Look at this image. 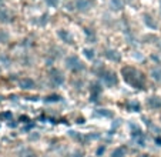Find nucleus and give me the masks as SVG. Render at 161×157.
<instances>
[{"label": "nucleus", "instance_id": "1", "mask_svg": "<svg viewBox=\"0 0 161 157\" xmlns=\"http://www.w3.org/2000/svg\"><path fill=\"white\" fill-rule=\"evenodd\" d=\"M121 74H123L124 82L127 84H130L131 87H134V89L144 87V76L137 69H134L131 66H127V67L121 69Z\"/></svg>", "mask_w": 161, "mask_h": 157}, {"label": "nucleus", "instance_id": "2", "mask_svg": "<svg viewBox=\"0 0 161 157\" xmlns=\"http://www.w3.org/2000/svg\"><path fill=\"white\" fill-rule=\"evenodd\" d=\"M100 77L103 80V83L107 86V87H113L116 84L119 83V80H117V74L111 72V70H106L103 69L100 72Z\"/></svg>", "mask_w": 161, "mask_h": 157}, {"label": "nucleus", "instance_id": "3", "mask_svg": "<svg viewBox=\"0 0 161 157\" xmlns=\"http://www.w3.org/2000/svg\"><path fill=\"white\" fill-rule=\"evenodd\" d=\"M66 67L71 72H80V70H84L86 66L83 65V61L77 57V56H70L66 59Z\"/></svg>", "mask_w": 161, "mask_h": 157}, {"label": "nucleus", "instance_id": "4", "mask_svg": "<svg viewBox=\"0 0 161 157\" xmlns=\"http://www.w3.org/2000/svg\"><path fill=\"white\" fill-rule=\"evenodd\" d=\"M74 5H76V9L80 12H89L90 9L94 7L96 0H76Z\"/></svg>", "mask_w": 161, "mask_h": 157}, {"label": "nucleus", "instance_id": "5", "mask_svg": "<svg viewBox=\"0 0 161 157\" xmlns=\"http://www.w3.org/2000/svg\"><path fill=\"white\" fill-rule=\"evenodd\" d=\"M50 77H52L53 83L57 84V86H60V84L64 83V76H63V73L60 72V70L52 69L50 70Z\"/></svg>", "mask_w": 161, "mask_h": 157}, {"label": "nucleus", "instance_id": "6", "mask_svg": "<svg viewBox=\"0 0 161 157\" xmlns=\"http://www.w3.org/2000/svg\"><path fill=\"white\" fill-rule=\"evenodd\" d=\"M106 59H109L110 61H114V63H119L121 61V54H120L117 50H113V49H109V50L104 51Z\"/></svg>", "mask_w": 161, "mask_h": 157}, {"label": "nucleus", "instance_id": "7", "mask_svg": "<svg viewBox=\"0 0 161 157\" xmlns=\"http://www.w3.org/2000/svg\"><path fill=\"white\" fill-rule=\"evenodd\" d=\"M0 23H10V14L5 7L3 0H0Z\"/></svg>", "mask_w": 161, "mask_h": 157}, {"label": "nucleus", "instance_id": "8", "mask_svg": "<svg viewBox=\"0 0 161 157\" xmlns=\"http://www.w3.org/2000/svg\"><path fill=\"white\" fill-rule=\"evenodd\" d=\"M147 106L150 109H161V96H151L147 99Z\"/></svg>", "mask_w": 161, "mask_h": 157}, {"label": "nucleus", "instance_id": "9", "mask_svg": "<svg viewBox=\"0 0 161 157\" xmlns=\"http://www.w3.org/2000/svg\"><path fill=\"white\" fill-rule=\"evenodd\" d=\"M57 34H59V37H60L64 43H69V44H73V43H74L73 42V36H71L67 30H64V29H60V30L57 32Z\"/></svg>", "mask_w": 161, "mask_h": 157}, {"label": "nucleus", "instance_id": "10", "mask_svg": "<svg viewBox=\"0 0 161 157\" xmlns=\"http://www.w3.org/2000/svg\"><path fill=\"white\" fill-rule=\"evenodd\" d=\"M20 87L23 89V90H32V89L36 87V83H34L32 78L29 77H24L20 80Z\"/></svg>", "mask_w": 161, "mask_h": 157}, {"label": "nucleus", "instance_id": "11", "mask_svg": "<svg viewBox=\"0 0 161 157\" xmlns=\"http://www.w3.org/2000/svg\"><path fill=\"white\" fill-rule=\"evenodd\" d=\"M100 93H101V87H100V84H93V87H91V93H90V100L93 102H97L100 97Z\"/></svg>", "mask_w": 161, "mask_h": 157}, {"label": "nucleus", "instance_id": "12", "mask_svg": "<svg viewBox=\"0 0 161 157\" xmlns=\"http://www.w3.org/2000/svg\"><path fill=\"white\" fill-rule=\"evenodd\" d=\"M144 23L147 24L150 29H153V30H156V29L158 27V26H157V22L150 16V14H144Z\"/></svg>", "mask_w": 161, "mask_h": 157}, {"label": "nucleus", "instance_id": "13", "mask_svg": "<svg viewBox=\"0 0 161 157\" xmlns=\"http://www.w3.org/2000/svg\"><path fill=\"white\" fill-rule=\"evenodd\" d=\"M110 5H111L113 10H121L124 7L123 0H110Z\"/></svg>", "mask_w": 161, "mask_h": 157}, {"label": "nucleus", "instance_id": "14", "mask_svg": "<svg viewBox=\"0 0 161 157\" xmlns=\"http://www.w3.org/2000/svg\"><path fill=\"white\" fill-rule=\"evenodd\" d=\"M60 100H62V96H59V94H50V96L44 97L46 103H54V102H60Z\"/></svg>", "mask_w": 161, "mask_h": 157}, {"label": "nucleus", "instance_id": "15", "mask_svg": "<svg viewBox=\"0 0 161 157\" xmlns=\"http://www.w3.org/2000/svg\"><path fill=\"white\" fill-rule=\"evenodd\" d=\"M126 156V147H119L111 153V157H124Z\"/></svg>", "mask_w": 161, "mask_h": 157}, {"label": "nucleus", "instance_id": "16", "mask_svg": "<svg viewBox=\"0 0 161 157\" xmlns=\"http://www.w3.org/2000/svg\"><path fill=\"white\" fill-rule=\"evenodd\" d=\"M96 116H103V117H113V113L107 109H100L96 111Z\"/></svg>", "mask_w": 161, "mask_h": 157}, {"label": "nucleus", "instance_id": "17", "mask_svg": "<svg viewBox=\"0 0 161 157\" xmlns=\"http://www.w3.org/2000/svg\"><path fill=\"white\" fill-rule=\"evenodd\" d=\"M127 106H128V109H130L131 111H140V110H141V106H140V103H138V102H130Z\"/></svg>", "mask_w": 161, "mask_h": 157}, {"label": "nucleus", "instance_id": "18", "mask_svg": "<svg viewBox=\"0 0 161 157\" xmlns=\"http://www.w3.org/2000/svg\"><path fill=\"white\" fill-rule=\"evenodd\" d=\"M144 121H146V124H147L148 127H150V129H151L153 131H154V133H161V130L158 129V127H157L156 124H153V121L150 120V119H144Z\"/></svg>", "mask_w": 161, "mask_h": 157}, {"label": "nucleus", "instance_id": "19", "mask_svg": "<svg viewBox=\"0 0 161 157\" xmlns=\"http://www.w3.org/2000/svg\"><path fill=\"white\" fill-rule=\"evenodd\" d=\"M84 33L87 34V40L91 43H94L96 42V34L94 32H90V29H84Z\"/></svg>", "mask_w": 161, "mask_h": 157}, {"label": "nucleus", "instance_id": "20", "mask_svg": "<svg viewBox=\"0 0 161 157\" xmlns=\"http://www.w3.org/2000/svg\"><path fill=\"white\" fill-rule=\"evenodd\" d=\"M19 157H37L36 154H34L32 150H29V148H24L23 152L19 154Z\"/></svg>", "mask_w": 161, "mask_h": 157}, {"label": "nucleus", "instance_id": "21", "mask_svg": "<svg viewBox=\"0 0 161 157\" xmlns=\"http://www.w3.org/2000/svg\"><path fill=\"white\" fill-rule=\"evenodd\" d=\"M83 53H84V56L89 59V60H93V59H94V51L91 50V49H84Z\"/></svg>", "mask_w": 161, "mask_h": 157}, {"label": "nucleus", "instance_id": "22", "mask_svg": "<svg viewBox=\"0 0 161 157\" xmlns=\"http://www.w3.org/2000/svg\"><path fill=\"white\" fill-rule=\"evenodd\" d=\"M9 42V33L0 32V43H7Z\"/></svg>", "mask_w": 161, "mask_h": 157}, {"label": "nucleus", "instance_id": "23", "mask_svg": "<svg viewBox=\"0 0 161 157\" xmlns=\"http://www.w3.org/2000/svg\"><path fill=\"white\" fill-rule=\"evenodd\" d=\"M153 77L156 78V80H161V70L156 69V70H153Z\"/></svg>", "mask_w": 161, "mask_h": 157}, {"label": "nucleus", "instance_id": "24", "mask_svg": "<svg viewBox=\"0 0 161 157\" xmlns=\"http://www.w3.org/2000/svg\"><path fill=\"white\" fill-rule=\"evenodd\" d=\"M59 2H60V0H46V3H47L50 7H56V6L59 5Z\"/></svg>", "mask_w": 161, "mask_h": 157}, {"label": "nucleus", "instance_id": "25", "mask_svg": "<svg viewBox=\"0 0 161 157\" xmlns=\"http://www.w3.org/2000/svg\"><path fill=\"white\" fill-rule=\"evenodd\" d=\"M104 152H106V147H104V146L99 147V148H97V156H101V154H103Z\"/></svg>", "mask_w": 161, "mask_h": 157}, {"label": "nucleus", "instance_id": "26", "mask_svg": "<svg viewBox=\"0 0 161 157\" xmlns=\"http://www.w3.org/2000/svg\"><path fill=\"white\" fill-rule=\"evenodd\" d=\"M83 156V152H80V150H76V152L73 153V156L71 157H81Z\"/></svg>", "mask_w": 161, "mask_h": 157}, {"label": "nucleus", "instance_id": "27", "mask_svg": "<svg viewBox=\"0 0 161 157\" xmlns=\"http://www.w3.org/2000/svg\"><path fill=\"white\" fill-rule=\"evenodd\" d=\"M137 157H150L148 154H140V156H137Z\"/></svg>", "mask_w": 161, "mask_h": 157}, {"label": "nucleus", "instance_id": "28", "mask_svg": "<svg viewBox=\"0 0 161 157\" xmlns=\"http://www.w3.org/2000/svg\"><path fill=\"white\" fill-rule=\"evenodd\" d=\"M156 141H157V143H158V144H161V139H157Z\"/></svg>", "mask_w": 161, "mask_h": 157}, {"label": "nucleus", "instance_id": "29", "mask_svg": "<svg viewBox=\"0 0 161 157\" xmlns=\"http://www.w3.org/2000/svg\"><path fill=\"white\" fill-rule=\"evenodd\" d=\"M160 9H161V0H160Z\"/></svg>", "mask_w": 161, "mask_h": 157}]
</instances>
